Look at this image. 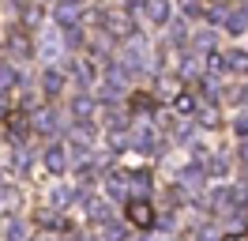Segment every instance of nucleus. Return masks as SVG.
Returning <instances> with one entry per match:
<instances>
[{
    "label": "nucleus",
    "instance_id": "1",
    "mask_svg": "<svg viewBox=\"0 0 248 241\" xmlns=\"http://www.w3.org/2000/svg\"><path fill=\"white\" fill-rule=\"evenodd\" d=\"M98 23H102V30H106L109 38H136V19H132V12H124V8L98 12Z\"/></svg>",
    "mask_w": 248,
    "mask_h": 241
},
{
    "label": "nucleus",
    "instance_id": "2",
    "mask_svg": "<svg viewBox=\"0 0 248 241\" xmlns=\"http://www.w3.org/2000/svg\"><path fill=\"white\" fill-rule=\"evenodd\" d=\"M38 57L49 60V68L64 57V30H46V34L38 38Z\"/></svg>",
    "mask_w": 248,
    "mask_h": 241
},
{
    "label": "nucleus",
    "instance_id": "3",
    "mask_svg": "<svg viewBox=\"0 0 248 241\" xmlns=\"http://www.w3.org/2000/svg\"><path fill=\"white\" fill-rule=\"evenodd\" d=\"M68 143H72V151L87 162L91 151H94V124H72V128H68Z\"/></svg>",
    "mask_w": 248,
    "mask_h": 241
},
{
    "label": "nucleus",
    "instance_id": "4",
    "mask_svg": "<svg viewBox=\"0 0 248 241\" xmlns=\"http://www.w3.org/2000/svg\"><path fill=\"white\" fill-rule=\"evenodd\" d=\"M124 68H128V72H151V57H147V42H143V38H128Z\"/></svg>",
    "mask_w": 248,
    "mask_h": 241
},
{
    "label": "nucleus",
    "instance_id": "5",
    "mask_svg": "<svg viewBox=\"0 0 248 241\" xmlns=\"http://www.w3.org/2000/svg\"><path fill=\"white\" fill-rule=\"evenodd\" d=\"M128 223L140 226V230H151V226L158 223V215H155V207H151L143 196H132V200H128Z\"/></svg>",
    "mask_w": 248,
    "mask_h": 241
},
{
    "label": "nucleus",
    "instance_id": "6",
    "mask_svg": "<svg viewBox=\"0 0 248 241\" xmlns=\"http://www.w3.org/2000/svg\"><path fill=\"white\" fill-rule=\"evenodd\" d=\"M4 45H8V53H12V60H31V57H34L31 34H27L23 27H12V30H8V38H4Z\"/></svg>",
    "mask_w": 248,
    "mask_h": 241
},
{
    "label": "nucleus",
    "instance_id": "7",
    "mask_svg": "<svg viewBox=\"0 0 248 241\" xmlns=\"http://www.w3.org/2000/svg\"><path fill=\"white\" fill-rule=\"evenodd\" d=\"M132 147L143 151V155H162V143H158V136L151 124H140L136 132H132Z\"/></svg>",
    "mask_w": 248,
    "mask_h": 241
},
{
    "label": "nucleus",
    "instance_id": "8",
    "mask_svg": "<svg viewBox=\"0 0 248 241\" xmlns=\"http://www.w3.org/2000/svg\"><path fill=\"white\" fill-rule=\"evenodd\" d=\"M42 162H46V170H49V173H57V177H61L64 170L72 166V155H68V151H64L61 143H49V147H46V158H42Z\"/></svg>",
    "mask_w": 248,
    "mask_h": 241
},
{
    "label": "nucleus",
    "instance_id": "9",
    "mask_svg": "<svg viewBox=\"0 0 248 241\" xmlns=\"http://www.w3.org/2000/svg\"><path fill=\"white\" fill-rule=\"evenodd\" d=\"M94 109H98L94 94H76V98H72V117H76V124H91Z\"/></svg>",
    "mask_w": 248,
    "mask_h": 241
},
{
    "label": "nucleus",
    "instance_id": "10",
    "mask_svg": "<svg viewBox=\"0 0 248 241\" xmlns=\"http://www.w3.org/2000/svg\"><path fill=\"white\" fill-rule=\"evenodd\" d=\"M31 120H34V132L38 136H57V128H61V117L53 109H38Z\"/></svg>",
    "mask_w": 248,
    "mask_h": 241
},
{
    "label": "nucleus",
    "instance_id": "11",
    "mask_svg": "<svg viewBox=\"0 0 248 241\" xmlns=\"http://www.w3.org/2000/svg\"><path fill=\"white\" fill-rule=\"evenodd\" d=\"M19 207H23V196H19V189L4 185V189H0V215L16 219V215H19Z\"/></svg>",
    "mask_w": 248,
    "mask_h": 241
},
{
    "label": "nucleus",
    "instance_id": "12",
    "mask_svg": "<svg viewBox=\"0 0 248 241\" xmlns=\"http://www.w3.org/2000/svg\"><path fill=\"white\" fill-rule=\"evenodd\" d=\"M106 192H109V200H128V192H132L128 173H109L106 177Z\"/></svg>",
    "mask_w": 248,
    "mask_h": 241
},
{
    "label": "nucleus",
    "instance_id": "13",
    "mask_svg": "<svg viewBox=\"0 0 248 241\" xmlns=\"http://www.w3.org/2000/svg\"><path fill=\"white\" fill-rule=\"evenodd\" d=\"M53 15H57L61 27H79V0H61Z\"/></svg>",
    "mask_w": 248,
    "mask_h": 241
},
{
    "label": "nucleus",
    "instance_id": "14",
    "mask_svg": "<svg viewBox=\"0 0 248 241\" xmlns=\"http://www.w3.org/2000/svg\"><path fill=\"white\" fill-rule=\"evenodd\" d=\"M203 166H188V170H181V185H177V192H196L203 185Z\"/></svg>",
    "mask_w": 248,
    "mask_h": 241
},
{
    "label": "nucleus",
    "instance_id": "15",
    "mask_svg": "<svg viewBox=\"0 0 248 241\" xmlns=\"http://www.w3.org/2000/svg\"><path fill=\"white\" fill-rule=\"evenodd\" d=\"M4 124H8V132L16 136V139H23V136L34 128V120L27 117V113H19V109H16V113H8V117H4Z\"/></svg>",
    "mask_w": 248,
    "mask_h": 241
},
{
    "label": "nucleus",
    "instance_id": "16",
    "mask_svg": "<svg viewBox=\"0 0 248 241\" xmlns=\"http://www.w3.org/2000/svg\"><path fill=\"white\" fill-rule=\"evenodd\" d=\"M68 72L79 79V87H83V90H91V87H94V68L87 64V60H68Z\"/></svg>",
    "mask_w": 248,
    "mask_h": 241
},
{
    "label": "nucleus",
    "instance_id": "17",
    "mask_svg": "<svg viewBox=\"0 0 248 241\" xmlns=\"http://www.w3.org/2000/svg\"><path fill=\"white\" fill-rule=\"evenodd\" d=\"M42 87H46L49 98H57V94L64 90V72L61 68H46V72H42Z\"/></svg>",
    "mask_w": 248,
    "mask_h": 241
},
{
    "label": "nucleus",
    "instance_id": "18",
    "mask_svg": "<svg viewBox=\"0 0 248 241\" xmlns=\"http://www.w3.org/2000/svg\"><path fill=\"white\" fill-rule=\"evenodd\" d=\"M155 87H158V94H162V98H177V94L185 90L177 75H158V79H155Z\"/></svg>",
    "mask_w": 248,
    "mask_h": 241
},
{
    "label": "nucleus",
    "instance_id": "19",
    "mask_svg": "<svg viewBox=\"0 0 248 241\" xmlns=\"http://www.w3.org/2000/svg\"><path fill=\"white\" fill-rule=\"evenodd\" d=\"M147 19H151L155 27H162V23L170 19V4H166V0H147Z\"/></svg>",
    "mask_w": 248,
    "mask_h": 241
},
{
    "label": "nucleus",
    "instance_id": "20",
    "mask_svg": "<svg viewBox=\"0 0 248 241\" xmlns=\"http://www.w3.org/2000/svg\"><path fill=\"white\" fill-rule=\"evenodd\" d=\"M87 215H91V223H98V226L113 223V211H109V204H102V200H91V207H87Z\"/></svg>",
    "mask_w": 248,
    "mask_h": 241
},
{
    "label": "nucleus",
    "instance_id": "21",
    "mask_svg": "<svg viewBox=\"0 0 248 241\" xmlns=\"http://www.w3.org/2000/svg\"><path fill=\"white\" fill-rule=\"evenodd\" d=\"M173 109H177L181 117H192V113H200V105H196V98H192L188 90H181V94L173 98Z\"/></svg>",
    "mask_w": 248,
    "mask_h": 241
},
{
    "label": "nucleus",
    "instance_id": "22",
    "mask_svg": "<svg viewBox=\"0 0 248 241\" xmlns=\"http://www.w3.org/2000/svg\"><path fill=\"white\" fill-rule=\"evenodd\" d=\"M222 27L230 30V34H245V27H248V12H230Z\"/></svg>",
    "mask_w": 248,
    "mask_h": 241
},
{
    "label": "nucleus",
    "instance_id": "23",
    "mask_svg": "<svg viewBox=\"0 0 248 241\" xmlns=\"http://www.w3.org/2000/svg\"><path fill=\"white\" fill-rule=\"evenodd\" d=\"M226 68H230V72H241V75H245V72H248V53L233 49L230 57H226Z\"/></svg>",
    "mask_w": 248,
    "mask_h": 241
},
{
    "label": "nucleus",
    "instance_id": "24",
    "mask_svg": "<svg viewBox=\"0 0 248 241\" xmlns=\"http://www.w3.org/2000/svg\"><path fill=\"white\" fill-rule=\"evenodd\" d=\"M109 147H113V151H124V147H132V136L124 132V128H109Z\"/></svg>",
    "mask_w": 248,
    "mask_h": 241
},
{
    "label": "nucleus",
    "instance_id": "25",
    "mask_svg": "<svg viewBox=\"0 0 248 241\" xmlns=\"http://www.w3.org/2000/svg\"><path fill=\"white\" fill-rule=\"evenodd\" d=\"M203 170H207V177H226V158H222V155H215V158H211V162L203 166Z\"/></svg>",
    "mask_w": 248,
    "mask_h": 241
},
{
    "label": "nucleus",
    "instance_id": "26",
    "mask_svg": "<svg viewBox=\"0 0 248 241\" xmlns=\"http://www.w3.org/2000/svg\"><path fill=\"white\" fill-rule=\"evenodd\" d=\"M23 234H27L23 223H19V219H8V226H4V241H23Z\"/></svg>",
    "mask_w": 248,
    "mask_h": 241
},
{
    "label": "nucleus",
    "instance_id": "27",
    "mask_svg": "<svg viewBox=\"0 0 248 241\" xmlns=\"http://www.w3.org/2000/svg\"><path fill=\"white\" fill-rule=\"evenodd\" d=\"M128 181H132V192H147V189H151V177H147L143 170H136V173H128Z\"/></svg>",
    "mask_w": 248,
    "mask_h": 241
},
{
    "label": "nucleus",
    "instance_id": "28",
    "mask_svg": "<svg viewBox=\"0 0 248 241\" xmlns=\"http://www.w3.org/2000/svg\"><path fill=\"white\" fill-rule=\"evenodd\" d=\"M196 117H200V124H203V128H215V124H218V109H215V105H203Z\"/></svg>",
    "mask_w": 248,
    "mask_h": 241
},
{
    "label": "nucleus",
    "instance_id": "29",
    "mask_svg": "<svg viewBox=\"0 0 248 241\" xmlns=\"http://www.w3.org/2000/svg\"><path fill=\"white\" fill-rule=\"evenodd\" d=\"M12 87H16V72L8 64H0V94H8Z\"/></svg>",
    "mask_w": 248,
    "mask_h": 241
},
{
    "label": "nucleus",
    "instance_id": "30",
    "mask_svg": "<svg viewBox=\"0 0 248 241\" xmlns=\"http://www.w3.org/2000/svg\"><path fill=\"white\" fill-rule=\"evenodd\" d=\"M102 241H128V238L121 234V223H106L102 226Z\"/></svg>",
    "mask_w": 248,
    "mask_h": 241
},
{
    "label": "nucleus",
    "instance_id": "31",
    "mask_svg": "<svg viewBox=\"0 0 248 241\" xmlns=\"http://www.w3.org/2000/svg\"><path fill=\"white\" fill-rule=\"evenodd\" d=\"M12 166H16V173H27V151L19 147V143L12 147Z\"/></svg>",
    "mask_w": 248,
    "mask_h": 241
},
{
    "label": "nucleus",
    "instance_id": "32",
    "mask_svg": "<svg viewBox=\"0 0 248 241\" xmlns=\"http://www.w3.org/2000/svg\"><path fill=\"white\" fill-rule=\"evenodd\" d=\"M34 241H64V238H61V230H57V226H42Z\"/></svg>",
    "mask_w": 248,
    "mask_h": 241
},
{
    "label": "nucleus",
    "instance_id": "33",
    "mask_svg": "<svg viewBox=\"0 0 248 241\" xmlns=\"http://www.w3.org/2000/svg\"><path fill=\"white\" fill-rule=\"evenodd\" d=\"M196 49H207V53H215V34H211V30H203L200 38H196Z\"/></svg>",
    "mask_w": 248,
    "mask_h": 241
},
{
    "label": "nucleus",
    "instance_id": "34",
    "mask_svg": "<svg viewBox=\"0 0 248 241\" xmlns=\"http://www.w3.org/2000/svg\"><path fill=\"white\" fill-rule=\"evenodd\" d=\"M151 105H155V98H151V94H136V98H132V109H136V113L151 109Z\"/></svg>",
    "mask_w": 248,
    "mask_h": 241
},
{
    "label": "nucleus",
    "instance_id": "35",
    "mask_svg": "<svg viewBox=\"0 0 248 241\" xmlns=\"http://www.w3.org/2000/svg\"><path fill=\"white\" fill-rule=\"evenodd\" d=\"M64 42L79 45V42H83V27H64Z\"/></svg>",
    "mask_w": 248,
    "mask_h": 241
},
{
    "label": "nucleus",
    "instance_id": "36",
    "mask_svg": "<svg viewBox=\"0 0 248 241\" xmlns=\"http://www.w3.org/2000/svg\"><path fill=\"white\" fill-rule=\"evenodd\" d=\"M226 68V57H218V53H207V72H222Z\"/></svg>",
    "mask_w": 248,
    "mask_h": 241
},
{
    "label": "nucleus",
    "instance_id": "37",
    "mask_svg": "<svg viewBox=\"0 0 248 241\" xmlns=\"http://www.w3.org/2000/svg\"><path fill=\"white\" fill-rule=\"evenodd\" d=\"M72 189H57V192H53V200H57V204H72Z\"/></svg>",
    "mask_w": 248,
    "mask_h": 241
},
{
    "label": "nucleus",
    "instance_id": "38",
    "mask_svg": "<svg viewBox=\"0 0 248 241\" xmlns=\"http://www.w3.org/2000/svg\"><path fill=\"white\" fill-rule=\"evenodd\" d=\"M128 12L136 15V12H147V0H128Z\"/></svg>",
    "mask_w": 248,
    "mask_h": 241
},
{
    "label": "nucleus",
    "instance_id": "39",
    "mask_svg": "<svg viewBox=\"0 0 248 241\" xmlns=\"http://www.w3.org/2000/svg\"><path fill=\"white\" fill-rule=\"evenodd\" d=\"M237 132L248 136V113H241V117H237Z\"/></svg>",
    "mask_w": 248,
    "mask_h": 241
},
{
    "label": "nucleus",
    "instance_id": "40",
    "mask_svg": "<svg viewBox=\"0 0 248 241\" xmlns=\"http://www.w3.org/2000/svg\"><path fill=\"white\" fill-rule=\"evenodd\" d=\"M158 226H162V230H173V215H158Z\"/></svg>",
    "mask_w": 248,
    "mask_h": 241
},
{
    "label": "nucleus",
    "instance_id": "41",
    "mask_svg": "<svg viewBox=\"0 0 248 241\" xmlns=\"http://www.w3.org/2000/svg\"><path fill=\"white\" fill-rule=\"evenodd\" d=\"M241 162L248 166V139H245V143H241Z\"/></svg>",
    "mask_w": 248,
    "mask_h": 241
},
{
    "label": "nucleus",
    "instance_id": "42",
    "mask_svg": "<svg viewBox=\"0 0 248 241\" xmlns=\"http://www.w3.org/2000/svg\"><path fill=\"white\" fill-rule=\"evenodd\" d=\"M222 241H248V234H230V238H222Z\"/></svg>",
    "mask_w": 248,
    "mask_h": 241
},
{
    "label": "nucleus",
    "instance_id": "43",
    "mask_svg": "<svg viewBox=\"0 0 248 241\" xmlns=\"http://www.w3.org/2000/svg\"><path fill=\"white\" fill-rule=\"evenodd\" d=\"M143 241H170V238H162V234H151V238H143Z\"/></svg>",
    "mask_w": 248,
    "mask_h": 241
},
{
    "label": "nucleus",
    "instance_id": "44",
    "mask_svg": "<svg viewBox=\"0 0 248 241\" xmlns=\"http://www.w3.org/2000/svg\"><path fill=\"white\" fill-rule=\"evenodd\" d=\"M72 241H87V238H72Z\"/></svg>",
    "mask_w": 248,
    "mask_h": 241
}]
</instances>
